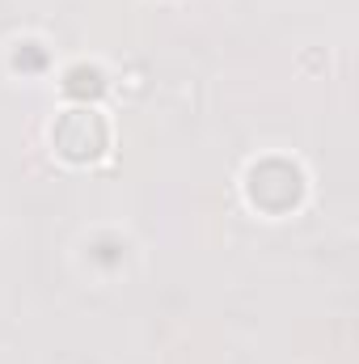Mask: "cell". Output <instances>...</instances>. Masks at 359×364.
I'll return each mask as SVG.
<instances>
[{
    "label": "cell",
    "mask_w": 359,
    "mask_h": 364,
    "mask_svg": "<svg viewBox=\"0 0 359 364\" xmlns=\"http://www.w3.org/2000/svg\"><path fill=\"white\" fill-rule=\"evenodd\" d=\"M64 90L77 93V97H85V93H89V97H97V93H101V73L81 64V68H72V73H68V85H64Z\"/></svg>",
    "instance_id": "obj_3"
},
{
    "label": "cell",
    "mask_w": 359,
    "mask_h": 364,
    "mask_svg": "<svg viewBox=\"0 0 359 364\" xmlns=\"http://www.w3.org/2000/svg\"><path fill=\"white\" fill-rule=\"evenodd\" d=\"M270 191H279V203H283V212H287V208L300 199V191H304L300 170L287 166V161H263V166H254V170H250V199L263 208Z\"/></svg>",
    "instance_id": "obj_2"
},
{
    "label": "cell",
    "mask_w": 359,
    "mask_h": 364,
    "mask_svg": "<svg viewBox=\"0 0 359 364\" xmlns=\"http://www.w3.org/2000/svg\"><path fill=\"white\" fill-rule=\"evenodd\" d=\"M51 140H55L60 157H68V161H77V166H81V161L101 157V149H106L110 132H106V119H101L97 110L77 106V110H64V114L55 119Z\"/></svg>",
    "instance_id": "obj_1"
}]
</instances>
